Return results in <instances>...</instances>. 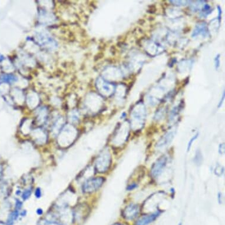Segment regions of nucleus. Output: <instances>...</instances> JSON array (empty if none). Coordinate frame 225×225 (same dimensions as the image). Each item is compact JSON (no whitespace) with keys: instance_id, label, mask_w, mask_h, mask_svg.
<instances>
[{"instance_id":"nucleus-1","label":"nucleus","mask_w":225,"mask_h":225,"mask_svg":"<svg viewBox=\"0 0 225 225\" xmlns=\"http://www.w3.org/2000/svg\"><path fill=\"white\" fill-rule=\"evenodd\" d=\"M111 163V156L105 150L101 153L96 161V169L98 172L103 173L109 168Z\"/></svg>"},{"instance_id":"nucleus-2","label":"nucleus","mask_w":225,"mask_h":225,"mask_svg":"<svg viewBox=\"0 0 225 225\" xmlns=\"http://www.w3.org/2000/svg\"><path fill=\"white\" fill-rule=\"evenodd\" d=\"M105 179L103 177L91 178L83 185V190L85 193H92L98 189L104 183Z\"/></svg>"},{"instance_id":"nucleus-3","label":"nucleus","mask_w":225,"mask_h":225,"mask_svg":"<svg viewBox=\"0 0 225 225\" xmlns=\"http://www.w3.org/2000/svg\"><path fill=\"white\" fill-rule=\"evenodd\" d=\"M167 162L168 158L165 155L161 156L155 161L151 169V175L152 177L156 178L160 175L166 168Z\"/></svg>"},{"instance_id":"nucleus-4","label":"nucleus","mask_w":225,"mask_h":225,"mask_svg":"<svg viewBox=\"0 0 225 225\" xmlns=\"http://www.w3.org/2000/svg\"><path fill=\"white\" fill-rule=\"evenodd\" d=\"M140 209L138 205L131 204L127 206L123 211V216L127 220L135 219L138 215Z\"/></svg>"},{"instance_id":"nucleus-5","label":"nucleus","mask_w":225,"mask_h":225,"mask_svg":"<svg viewBox=\"0 0 225 225\" xmlns=\"http://www.w3.org/2000/svg\"><path fill=\"white\" fill-rule=\"evenodd\" d=\"M160 212H156L149 215H146L140 217L136 222V225H148L154 222L160 215Z\"/></svg>"},{"instance_id":"nucleus-6","label":"nucleus","mask_w":225,"mask_h":225,"mask_svg":"<svg viewBox=\"0 0 225 225\" xmlns=\"http://www.w3.org/2000/svg\"><path fill=\"white\" fill-rule=\"evenodd\" d=\"M174 136H175V133L173 131H170V132L168 133L158 142L156 146L159 148H162V147L168 146L169 143H170L172 140L173 139Z\"/></svg>"},{"instance_id":"nucleus-7","label":"nucleus","mask_w":225,"mask_h":225,"mask_svg":"<svg viewBox=\"0 0 225 225\" xmlns=\"http://www.w3.org/2000/svg\"><path fill=\"white\" fill-rule=\"evenodd\" d=\"M0 80L1 82L11 83L16 80V77L11 74H3L1 76Z\"/></svg>"},{"instance_id":"nucleus-8","label":"nucleus","mask_w":225,"mask_h":225,"mask_svg":"<svg viewBox=\"0 0 225 225\" xmlns=\"http://www.w3.org/2000/svg\"><path fill=\"white\" fill-rule=\"evenodd\" d=\"M199 137V133H196L194 136H193L190 140H189L188 144H187V152H189L191 147H192V146L193 145V142L195 141V140L197 139V138Z\"/></svg>"},{"instance_id":"nucleus-9","label":"nucleus","mask_w":225,"mask_h":225,"mask_svg":"<svg viewBox=\"0 0 225 225\" xmlns=\"http://www.w3.org/2000/svg\"><path fill=\"white\" fill-rule=\"evenodd\" d=\"M194 161L196 164H201L202 161V156L201 154L200 151H197V153L196 154L195 157H194Z\"/></svg>"},{"instance_id":"nucleus-10","label":"nucleus","mask_w":225,"mask_h":225,"mask_svg":"<svg viewBox=\"0 0 225 225\" xmlns=\"http://www.w3.org/2000/svg\"><path fill=\"white\" fill-rule=\"evenodd\" d=\"M223 173V169L220 165L218 164L215 169V173L218 176H220L222 175Z\"/></svg>"},{"instance_id":"nucleus-11","label":"nucleus","mask_w":225,"mask_h":225,"mask_svg":"<svg viewBox=\"0 0 225 225\" xmlns=\"http://www.w3.org/2000/svg\"><path fill=\"white\" fill-rule=\"evenodd\" d=\"M31 194V189H28L25 190L24 192H23V199H25H25H27L30 196Z\"/></svg>"},{"instance_id":"nucleus-12","label":"nucleus","mask_w":225,"mask_h":225,"mask_svg":"<svg viewBox=\"0 0 225 225\" xmlns=\"http://www.w3.org/2000/svg\"><path fill=\"white\" fill-rule=\"evenodd\" d=\"M225 144L224 143H222V144H220L219 145V153H220V154H223L225 153Z\"/></svg>"},{"instance_id":"nucleus-13","label":"nucleus","mask_w":225,"mask_h":225,"mask_svg":"<svg viewBox=\"0 0 225 225\" xmlns=\"http://www.w3.org/2000/svg\"><path fill=\"white\" fill-rule=\"evenodd\" d=\"M219 59H220V55H219V54H218V55L216 56V57H215V67H216V69H217V68L219 67V66H220V60H219Z\"/></svg>"},{"instance_id":"nucleus-14","label":"nucleus","mask_w":225,"mask_h":225,"mask_svg":"<svg viewBox=\"0 0 225 225\" xmlns=\"http://www.w3.org/2000/svg\"><path fill=\"white\" fill-rule=\"evenodd\" d=\"M137 186H138V185H137L136 183H132V184L129 185V186H127V189L128 190H133V189H136V188L137 187Z\"/></svg>"},{"instance_id":"nucleus-15","label":"nucleus","mask_w":225,"mask_h":225,"mask_svg":"<svg viewBox=\"0 0 225 225\" xmlns=\"http://www.w3.org/2000/svg\"><path fill=\"white\" fill-rule=\"evenodd\" d=\"M35 196L37 198H39L41 196V191L40 189V188H37L36 189V191H35Z\"/></svg>"},{"instance_id":"nucleus-16","label":"nucleus","mask_w":225,"mask_h":225,"mask_svg":"<svg viewBox=\"0 0 225 225\" xmlns=\"http://www.w3.org/2000/svg\"><path fill=\"white\" fill-rule=\"evenodd\" d=\"M217 200L219 203H221L222 202V194L221 193H218L217 194Z\"/></svg>"},{"instance_id":"nucleus-17","label":"nucleus","mask_w":225,"mask_h":225,"mask_svg":"<svg viewBox=\"0 0 225 225\" xmlns=\"http://www.w3.org/2000/svg\"><path fill=\"white\" fill-rule=\"evenodd\" d=\"M224 98H225V93H223V97H222V98H221V100H220V102H219V104L218 105V107H219V108H220V106H221L222 105V103H223V101Z\"/></svg>"},{"instance_id":"nucleus-18","label":"nucleus","mask_w":225,"mask_h":225,"mask_svg":"<svg viewBox=\"0 0 225 225\" xmlns=\"http://www.w3.org/2000/svg\"><path fill=\"white\" fill-rule=\"evenodd\" d=\"M37 214H39V215H41V214L43 213V212H42V210L41 209H39L37 210Z\"/></svg>"},{"instance_id":"nucleus-19","label":"nucleus","mask_w":225,"mask_h":225,"mask_svg":"<svg viewBox=\"0 0 225 225\" xmlns=\"http://www.w3.org/2000/svg\"><path fill=\"white\" fill-rule=\"evenodd\" d=\"M0 225H5L3 223H2V222H0Z\"/></svg>"},{"instance_id":"nucleus-20","label":"nucleus","mask_w":225,"mask_h":225,"mask_svg":"<svg viewBox=\"0 0 225 225\" xmlns=\"http://www.w3.org/2000/svg\"><path fill=\"white\" fill-rule=\"evenodd\" d=\"M121 225V224H115V225Z\"/></svg>"},{"instance_id":"nucleus-21","label":"nucleus","mask_w":225,"mask_h":225,"mask_svg":"<svg viewBox=\"0 0 225 225\" xmlns=\"http://www.w3.org/2000/svg\"><path fill=\"white\" fill-rule=\"evenodd\" d=\"M178 225H182V223H180Z\"/></svg>"}]
</instances>
